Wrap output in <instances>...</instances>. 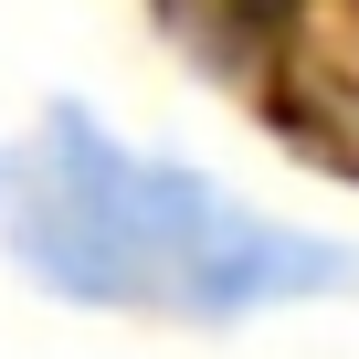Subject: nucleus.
<instances>
[{
	"label": "nucleus",
	"instance_id": "f257e3e1",
	"mask_svg": "<svg viewBox=\"0 0 359 359\" xmlns=\"http://www.w3.org/2000/svg\"><path fill=\"white\" fill-rule=\"evenodd\" d=\"M22 191V264L74 306H191V317H254L275 296H338L359 285L348 243L254 222L201 169H169L116 148L85 106H53L43 137L11 158Z\"/></svg>",
	"mask_w": 359,
	"mask_h": 359
}]
</instances>
